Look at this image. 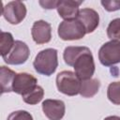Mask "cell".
Segmentation results:
<instances>
[{
    "mask_svg": "<svg viewBox=\"0 0 120 120\" xmlns=\"http://www.w3.org/2000/svg\"><path fill=\"white\" fill-rule=\"evenodd\" d=\"M82 81L79 77L70 70H64L56 76V86L59 92L67 96H76L80 94Z\"/></svg>",
    "mask_w": 120,
    "mask_h": 120,
    "instance_id": "3957f363",
    "label": "cell"
},
{
    "mask_svg": "<svg viewBox=\"0 0 120 120\" xmlns=\"http://www.w3.org/2000/svg\"><path fill=\"white\" fill-rule=\"evenodd\" d=\"M82 1H73V0H60L57 3L56 9L59 16L65 20L76 19L79 14V7Z\"/></svg>",
    "mask_w": 120,
    "mask_h": 120,
    "instance_id": "7c38bea8",
    "label": "cell"
},
{
    "mask_svg": "<svg viewBox=\"0 0 120 120\" xmlns=\"http://www.w3.org/2000/svg\"><path fill=\"white\" fill-rule=\"evenodd\" d=\"M72 67L75 70V74L81 81L92 79L95 73V62L89 48L82 47V51L74 58Z\"/></svg>",
    "mask_w": 120,
    "mask_h": 120,
    "instance_id": "7a4b0ae2",
    "label": "cell"
},
{
    "mask_svg": "<svg viewBox=\"0 0 120 120\" xmlns=\"http://www.w3.org/2000/svg\"><path fill=\"white\" fill-rule=\"evenodd\" d=\"M33 66L38 74L44 76L52 75L58 67L57 50L53 48H48L40 51L36 55Z\"/></svg>",
    "mask_w": 120,
    "mask_h": 120,
    "instance_id": "6da1fadb",
    "label": "cell"
},
{
    "mask_svg": "<svg viewBox=\"0 0 120 120\" xmlns=\"http://www.w3.org/2000/svg\"><path fill=\"white\" fill-rule=\"evenodd\" d=\"M44 97V90L40 85H37L33 90L28 92L27 94L22 96V100L30 105H36L42 100Z\"/></svg>",
    "mask_w": 120,
    "mask_h": 120,
    "instance_id": "9a60e30c",
    "label": "cell"
},
{
    "mask_svg": "<svg viewBox=\"0 0 120 120\" xmlns=\"http://www.w3.org/2000/svg\"><path fill=\"white\" fill-rule=\"evenodd\" d=\"M37 85H38V80L32 74L26 72L17 73L14 78L12 92L23 96L28 92H30L31 90H33Z\"/></svg>",
    "mask_w": 120,
    "mask_h": 120,
    "instance_id": "ba28073f",
    "label": "cell"
},
{
    "mask_svg": "<svg viewBox=\"0 0 120 120\" xmlns=\"http://www.w3.org/2000/svg\"><path fill=\"white\" fill-rule=\"evenodd\" d=\"M31 35L33 40L37 44L40 45L48 43L52 38V26L46 21H36L32 26Z\"/></svg>",
    "mask_w": 120,
    "mask_h": 120,
    "instance_id": "9c48e42d",
    "label": "cell"
},
{
    "mask_svg": "<svg viewBox=\"0 0 120 120\" xmlns=\"http://www.w3.org/2000/svg\"><path fill=\"white\" fill-rule=\"evenodd\" d=\"M26 7L22 1H11L2 8V15L11 24H18L26 16Z\"/></svg>",
    "mask_w": 120,
    "mask_h": 120,
    "instance_id": "8992f818",
    "label": "cell"
},
{
    "mask_svg": "<svg viewBox=\"0 0 120 120\" xmlns=\"http://www.w3.org/2000/svg\"><path fill=\"white\" fill-rule=\"evenodd\" d=\"M58 1H39L40 6H42L43 8L46 9H52V8H56Z\"/></svg>",
    "mask_w": 120,
    "mask_h": 120,
    "instance_id": "44dd1931",
    "label": "cell"
},
{
    "mask_svg": "<svg viewBox=\"0 0 120 120\" xmlns=\"http://www.w3.org/2000/svg\"><path fill=\"white\" fill-rule=\"evenodd\" d=\"M107 98L112 103L120 105V81L112 82L109 84L107 88Z\"/></svg>",
    "mask_w": 120,
    "mask_h": 120,
    "instance_id": "e0dca14e",
    "label": "cell"
},
{
    "mask_svg": "<svg viewBox=\"0 0 120 120\" xmlns=\"http://www.w3.org/2000/svg\"><path fill=\"white\" fill-rule=\"evenodd\" d=\"M57 33L63 40H78L82 38L86 34L84 26L77 18L61 22Z\"/></svg>",
    "mask_w": 120,
    "mask_h": 120,
    "instance_id": "277c9868",
    "label": "cell"
},
{
    "mask_svg": "<svg viewBox=\"0 0 120 120\" xmlns=\"http://www.w3.org/2000/svg\"><path fill=\"white\" fill-rule=\"evenodd\" d=\"M98 59L105 67L120 63V40H111L104 43L98 51Z\"/></svg>",
    "mask_w": 120,
    "mask_h": 120,
    "instance_id": "5b68a950",
    "label": "cell"
},
{
    "mask_svg": "<svg viewBox=\"0 0 120 120\" xmlns=\"http://www.w3.org/2000/svg\"><path fill=\"white\" fill-rule=\"evenodd\" d=\"M100 82L98 79H89L82 81L80 95L82 98H93L99 90Z\"/></svg>",
    "mask_w": 120,
    "mask_h": 120,
    "instance_id": "5bb4252c",
    "label": "cell"
},
{
    "mask_svg": "<svg viewBox=\"0 0 120 120\" xmlns=\"http://www.w3.org/2000/svg\"><path fill=\"white\" fill-rule=\"evenodd\" d=\"M101 5L107 11H115L120 9V1L119 0H101Z\"/></svg>",
    "mask_w": 120,
    "mask_h": 120,
    "instance_id": "ffe728a7",
    "label": "cell"
},
{
    "mask_svg": "<svg viewBox=\"0 0 120 120\" xmlns=\"http://www.w3.org/2000/svg\"><path fill=\"white\" fill-rule=\"evenodd\" d=\"M7 120H33V116L30 112L20 110V111L12 112L8 116Z\"/></svg>",
    "mask_w": 120,
    "mask_h": 120,
    "instance_id": "d6986e66",
    "label": "cell"
},
{
    "mask_svg": "<svg viewBox=\"0 0 120 120\" xmlns=\"http://www.w3.org/2000/svg\"><path fill=\"white\" fill-rule=\"evenodd\" d=\"M42 111L49 120H61L65 115L66 106L60 99H45L42 102Z\"/></svg>",
    "mask_w": 120,
    "mask_h": 120,
    "instance_id": "30bf717a",
    "label": "cell"
},
{
    "mask_svg": "<svg viewBox=\"0 0 120 120\" xmlns=\"http://www.w3.org/2000/svg\"><path fill=\"white\" fill-rule=\"evenodd\" d=\"M30 55L28 45L21 40H16L10 52L3 59L8 65H22L27 61Z\"/></svg>",
    "mask_w": 120,
    "mask_h": 120,
    "instance_id": "52a82bcc",
    "label": "cell"
},
{
    "mask_svg": "<svg viewBox=\"0 0 120 120\" xmlns=\"http://www.w3.org/2000/svg\"><path fill=\"white\" fill-rule=\"evenodd\" d=\"M77 19L84 26L86 34L94 32L99 24V15L93 8H82L79 11Z\"/></svg>",
    "mask_w": 120,
    "mask_h": 120,
    "instance_id": "8fae6325",
    "label": "cell"
},
{
    "mask_svg": "<svg viewBox=\"0 0 120 120\" xmlns=\"http://www.w3.org/2000/svg\"><path fill=\"white\" fill-rule=\"evenodd\" d=\"M103 120H120V117L116 116V115H111V116H108V117L104 118Z\"/></svg>",
    "mask_w": 120,
    "mask_h": 120,
    "instance_id": "7402d4cb",
    "label": "cell"
},
{
    "mask_svg": "<svg viewBox=\"0 0 120 120\" xmlns=\"http://www.w3.org/2000/svg\"><path fill=\"white\" fill-rule=\"evenodd\" d=\"M16 74L17 73H15V71L5 66H2L0 68V82L2 94L12 92V85Z\"/></svg>",
    "mask_w": 120,
    "mask_h": 120,
    "instance_id": "4fadbf2b",
    "label": "cell"
},
{
    "mask_svg": "<svg viewBox=\"0 0 120 120\" xmlns=\"http://www.w3.org/2000/svg\"><path fill=\"white\" fill-rule=\"evenodd\" d=\"M107 36L111 40H120V18L110 22L107 27Z\"/></svg>",
    "mask_w": 120,
    "mask_h": 120,
    "instance_id": "ac0fdd59",
    "label": "cell"
},
{
    "mask_svg": "<svg viewBox=\"0 0 120 120\" xmlns=\"http://www.w3.org/2000/svg\"><path fill=\"white\" fill-rule=\"evenodd\" d=\"M14 38L11 33L9 32H1V38H0V47H1V55L2 57L8 55L11 49L14 46Z\"/></svg>",
    "mask_w": 120,
    "mask_h": 120,
    "instance_id": "2e32d148",
    "label": "cell"
}]
</instances>
